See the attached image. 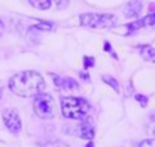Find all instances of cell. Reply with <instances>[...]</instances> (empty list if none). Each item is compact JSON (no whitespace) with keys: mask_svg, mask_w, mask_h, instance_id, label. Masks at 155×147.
<instances>
[{"mask_svg":"<svg viewBox=\"0 0 155 147\" xmlns=\"http://www.w3.org/2000/svg\"><path fill=\"white\" fill-rule=\"evenodd\" d=\"M46 88V82L38 71H21L9 79V90L18 97H34L41 94Z\"/></svg>","mask_w":155,"mask_h":147,"instance_id":"cell-1","label":"cell"},{"mask_svg":"<svg viewBox=\"0 0 155 147\" xmlns=\"http://www.w3.org/2000/svg\"><path fill=\"white\" fill-rule=\"evenodd\" d=\"M90 105L82 97L65 96L61 99V112L65 118L70 120H84L88 114Z\"/></svg>","mask_w":155,"mask_h":147,"instance_id":"cell-2","label":"cell"},{"mask_svg":"<svg viewBox=\"0 0 155 147\" xmlns=\"http://www.w3.org/2000/svg\"><path fill=\"white\" fill-rule=\"evenodd\" d=\"M79 20L82 26L93 27V29L111 27L117 23V17L113 14H81Z\"/></svg>","mask_w":155,"mask_h":147,"instance_id":"cell-3","label":"cell"},{"mask_svg":"<svg viewBox=\"0 0 155 147\" xmlns=\"http://www.w3.org/2000/svg\"><path fill=\"white\" fill-rule=\"evenodd\" d=\"M34 111L41 118H52L55 115V102L50 94H37L34 99Z\"/></svg>","mask_w":155,"mask_h":147,"instance_id":"cell-4","label":"cell"},{"mask_svg":"<svg viewBox=\"0 0 155 147\" xmlns=\"http://www.w3.org/2000/svg\"><path fill=\"white\" fill-rule=\"evenodd\" d=\"M2 118H3V123L5 126L8 127L9 132L12 133H20L21 130V120H20V115L15 109H5L3 114H2Z\"/></svg>","mask_w":155,"mask_h":147,"instance_id":"cell-5","label":"cell"},{"mask_svg":"<svg viewBox=\"0 0 155 147\" xmlns=\"http://www.w3.org/2000/svg\"><path fill=\"white\" fill-rule=\"evenodd\" d=\"M150 14H147L144 18H141V20H137V21H134V23H129L126 27H128V32H134V30H137V29H140V27H144V26H152V24H155V8L152 9V6H150Z\"/></svg>","mask_w":155,"mask_h":147,"instance_id":"cell-6","label":"cell"},{"mask_svg":"<svg viewBox=\"0 0 155 147\" xmlns=\"http://www.w3.org/2000/svg\"><path fill=\"white\" fill-rule=\"evenodd\" d=\"M78 132H79V136L81 138H85V139H91L94 136V124L91 120H82L81 124H79V129H78Z\"/></svg>","mask_w":155,"mask_h":147,"instance_id":"cell-7","label":"cell"},{"mask_svg":"<svg viewBox=\"0 0 155 147\" xmlns=\"http://www.w3.org/2000/svg\"><path fill=\"white\" fill-rule=\"evenodd\" d=\"M55 85L61 90H67V91H74L79 88L76 81H73L71 78H59V76H55Z\"/></svg>","mask_w":155,"mask_h":147,"instance_id":"cell-8","label":"cell"},{"mask_svg":"<svg viewBox=\"0 0 155 147\" xmlns=\"http://www.w3.org/2000/svg\"><path fill=\"white\" fill-rule=\"evenodd\" d=\"M141 8H143V0H131L125 8V17L132 18V17L140 15Z\"/></svg>","mask_w":155,"mask_h":147,"instance_id":"cell-9","label":"cell"},{"mask_svg":"<svg viewBox=\"0 0 155 147\" xmlns=\"http://www.w3.org/2000/svg\"><path fill=\"white\" fill-rule=\"evenodd\" d=\"M140 50V55L144 61H149V62H155V49L152 46H140L138 47Z\"/></svg>","mask_w":155,"mask_h":147,"instance_id":"cell-10","label":"cell"},{"mask_svg":"<svg viewBox=\"0 0 155 147\" xmlns=\"http://www.w3.org/2000/svg\"><path fill=\"white\" fill-rule=\"evenodd\" d=\"M29 3L37 9L46 11V9H49L52 6V0H29Z\"/></svg>","mask_w":155,"mask_h":147,"instance_id":"cell-11","label":"cell"},{"mask_svg":"<svg viewBox=\"0 0 155 147\" xmlns=\"http://www.w3.org/2000/svg\"><path fill=\"white\" fill-rule=\"evenodd\" d=\"M102 79H104V82H105V84H108V85L116 91V93H119V91H120V88H119V82H117L113 76H104Z\"/></svg>","mask_w":155,"mask_h":147,"instance_id":"cell-12","label":"cell"},{"mask_svg":"<svg viewBox=\"0 0 155 147\" xmlns=\"http://www.w3.org/2000/svg\"><path fill=\"white\" fill-rule=\"evenodd\" d=\"M52 3H55L58 9H65L68 6V0H52Z\"/></svg>","mask_w":155,"mask_h":147,"instance_id":"cell-13","label":"cell"},{"mask_svg":"<svg viewBox=\"0 0 155 147\" xmlns=\"http://www.w3.org/2000/svg\"><path fill=\"white\" fill-rule=\"evenodd\" d=\"M35 27H37V29H43V30H52V29H53L52 23H46V21H41V23L35 24Z\"/></svg>","mask_w":155,"mask_h":147,"instance_id":"cell-14","label":"cell"},{"mask_svg":"<svg viewBox=\"0 0 155 147\" xmlns=\"http://www.w3.org/2000/svg\"><path fill=\"white\" fill-rule=\"evenodd\" d=\"M84 67H85V68L94 67V59H93L91 56H85V58H84Z\"/></svg>","mask_w":155,"mask_h":147,"instance_id":"cell-15","label":"cell"},{"mask_svg":"<svg viewBox=\"0 0 155 147\" xmlns=\"http://www.w3.org/2000/svg\"><path fill=\"white\" fill-rule=\"evenodd\" d=\"M135 100H137V102H138V103H140V105H141L143 108H144V106L147 105V97H146V96L137 94V96H135Z\"/></svg>","mask_w":155,"mask_h":147,"instance_id":"cell-16","label":"cell"},{"mask_svg":"<svg viewBox=\"0 0 155 147\" xmlns=\"http://www.w3.org/2000/svg\"><path fill=\"white\" fill-rule=\"evenodd\" d=\"M44 147H68V145L64 142H59V141H53V142H47Z\"/></svg>","mask_w":155,"mask_h":147,"instance_id":"cell-17","label":"cell"},{"mask_svg":"<svg viewBox=\"0 0 155 147\" xmlns=\"http://www.w3.org/2000/svg\"><path fill=\"white\" fill-rule=\"evenodd\" d=\"M140 147H155V139H144L141 141Z\"/></svg>","mask_w":155,"mask_h":147,"instance_id":"cell-18","label":"cell"},{"mask_svg":"<svg viewBox=\"0 0 155 147\" xmlns=\"http://www.w3.org/2000/svg\"><path fill=\"white\" fill-rule=\"evenodd\" d=\"M3 32H5V24H3V21L0 20V37L3 35Z\"/></svg>","mask_w":155,"mask_h":147,"instance_id":"cell-19","label":"cell"},{"mask_svg":"<svg viewBox=\"0 0 155 147\" xmlns=\"http://www.w3.org/2000/svg\"><path fill=\"white\" fill-rule=\"evenodd\" d=\"M81 78H82V79H85V81H90V78H88L87 73H85V75H84V73H81Z\"/></svg>","mask_w":155,"mask_h":147,"instance_id":"cell-20","label":"cell"},{"mask_svg":"<svg viewBox=\"0 0 155 147\" xmlns=\"http://www.w3.org/2000/svg\"><path fill=\"white\" fill-rule=\"evenodd\" d=\"M2 93H3V90H2V87H0V99H2Z\"/></svg>","mask_w":155,"mask_h":147,"instance_id":"cell-21","label":"cell"},{"mask_svg":"<svg viewBox=\"0 0 155 147\" xmlns=\"http://www.w3.org/2000/svg\"><path fill=\"white\" fill-rule=\"evenodd\" d=\"M87 147H93V142H88V144H87Z\"/></svg>","mask_w":155,"mask_h":147,"instance_id":"cell-22","label":"cell"},{"mask_svg":"<svg viewBox=\"0 0 155 147\" xmlns=\"http://www.w3.org/2000/svg\"><path fill=\"white\" fill-rule=\"evenodd\" d=\"M152 132H153V133H155V126H153V127H152Z\"/></svg>","mask_w":155,"mask_h":147,"instance_id":"cell-23","label":"cell"}]
</instances>
